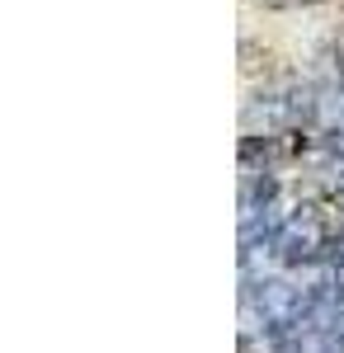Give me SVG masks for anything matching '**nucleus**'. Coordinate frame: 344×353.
Listing matches in <instances>:
<instances>
[{
  "mask_svg": "<svg viewBox=\"0 0 344 353\" xmlns=\"http://www.w3.org/2000/svg\"><path fill=\"white\" fill-rule=\"evenodd\" d=\"M269 151H274V141H269V137H245V141H240V161H245V165L265 161Z\"/></svg>",
  "mask_w": 344,
  "mask_h": 353,
  "instance_id": "1",
  "label": "nucleus"
}]
</instances>
